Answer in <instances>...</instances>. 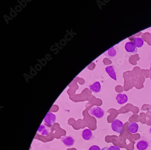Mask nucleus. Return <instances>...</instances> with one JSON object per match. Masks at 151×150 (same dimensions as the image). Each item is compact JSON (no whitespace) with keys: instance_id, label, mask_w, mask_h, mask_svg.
Masks as SVG:
<instances>
[{"instance_id":"1","label":"nucleus","mask_w":151,"mask_h":150,"mask_svg":"<svg viewBox=\"0 0 151 150\" xmlns=\"http://www.w3.org/2000/svg\"><path fill=\"white\" fill-rule=\"evenodd\" d=\"M90 115L97 118H102L105 114L104 111L99 106H94L91 108L89 111Z\"/></svg>"},{"instance_id":"2","label":"nucleus","mask_w":151,"mask_h":150,"mask_svg":"<svg viewBox=\"0 0 151 150\" xmlns=\"http://www.w3.org/2000/svg\"><path fill=\"white\" fill-rule=\"evenodd\" d=\"M124 124L119 119H115L111 123V127L113 130L118 133L121 134L123 131Z\"/></svg>"},{"instance_id":"3","label":"nucleus","mask_w":151,"mask_h":150,"mask_svg":"<svg viewBox=\"0 0 151 150\" xmlns=\"http://www.w3.org/2000/svg\"><path fill=\"white\" fill-rule=\"evenodd\" d=\"M119 48L116 46H114L108 50L104 53V54L109 59H112L115 57L117 55V53H119Z\"/></svg>"},{"instance_id":"4","label":"nucleus","mask_w":151,"mask_h":150,"mask_svg":"<svg viewBox=\"0 0 151 150\" xmlns=\"http://www.w3.org/2000/svg\"><path fill=\"white\" fill-rule=\"evenodd\" d=\"M125 49L126 52L131 55H134L137 52V47L132 41L127 42L125 44Z\"/></svg>"},{"instance_id":"5","label":"nucleus","mask_w":151,"mask_h":150,"mask_svg":"<svg viewBox=\"0 0 151 150\" xmlns=\"http://www.w3.org/2000/svg\"><path fill=\"white\" fill-rule=\"evenodd\" d=\"M56 121V116L51 112H48L45 115L44 122L45 124L49 125H52L55 123Z\"/></svg>"},{"instance_id":"6","label":"nucleus","mask_w":151,"mask_h":150,"mask_svg":"<svg viewBox=\"0 0 151 150\" xmlns=\"http://www.w3.org/2000/svg\"><path fill=\"white\" fill-rule=\"evenodd\" d=\"M149 146V143L145 140H140L137 144V148L139 150H146Z\"/></svg>"},{"instance_id":"7","label":"nucleus","mask_w":151,"mask_h":150,"mask_svg":"<svg viewBox=\"0 0 151 150\" xmlns=\"http://www.w3.org/2000/svg\"><path fill=\"white\" fill-rule=\"evenodd\" d=\"M105 71L110 77L112 78L115 81H117L116 74L115 68L113 66H109L106 67L105 68Z\"/></svg>"},{"instance_id":"8","label":"nucleus","mask_w":151,"mask_h":150,"mask_svg":"<svg viewBox=\"0 0 151 150\" xmlns=\"http://www.w3.org/2000/svg\"><path fill=\"white\" fill-rule=\"evenodd\" d=\"M61 141L65 145L68 147L72 146L75 142V140L71 136H63L61 138Z\"/></svg>"},{"instance_id":"9","label":"nucleus","mask_w":151,"mask_h":150,"mask_svg":"<svg viewBox=\"0 0 151 150\" xmlns=\"http://www.w3.org/2000/svg\"><path fill=\"white\" fill-rule=\"evenodd\" d=\"M116 100L117 103L120 105H123L126 103L128 101V97L126 94L119 93L117 95L116 97Z\"/></svg>"},{"instance_id":"10","label":"nucleus","mask_w":151,"mask_h":150,"mask_svg":"<svg viewBox=\"0 0 151 150\" xmlns=\"http://www.w3.org/2000/svg\"><path fill=\"white\" fill-rule=\"evenodd\" d=\"M139 126L136 122L129 123L128 129L129 132L132 134H135L139 130Z\"/></svg>"},{"instance_id":"11","label":"nucleus","mask_w":151,"mask_h":150,"mask_svg":"<svg viewBox=\"0 0 151 150\" xmlns=\"http://www.w3.org/2000/svg\"><path fill=\"white\" fill-rule=\"evenodd\" d=\"M89 89L95 93H98L101 90V84L99 82H96L93 84L92 85L89 86Z\"/></svg>"},{"instance_id":"12","label":"nucleus","mask_w":151,"mask_h":150,"mask_svg":"<svg viewBox=\"0 0 151 150\" xmlns=\"http://www.w3.org/2000/svg\"><path fill=\"white\" fill-rule=\"evenodd\" d=\"M37 131L38 133L42 135H47L50 132V130L47 126L44 125H41L40 126Z\"/></svg>"},{"instance_id":"13","label":"nucleus","mask_w":151,"mask_h":150,"mask_svg":"<svg viewBox=\"0 0 151 150\" xmlns=\"http://www.w3.org/2000/svg\"><path fill=\"white\" fill-rule=\"evenodd\" d=\"M82 137L83 139L86 141H88L91 139L92 136V132L89 129L84 130L82 132Z\"/></svg>"},{"instance_id":"14","label":"nucleus","mask_w":151,"mask_h":150,"mask_svg":"<svg viewBox=\"0 0 151 150\" xmlns=\"http://www.w3.org/2000/svg\"><path fill=\"white\" fill-rule=\"evenodd\" d=\"M133 43L137 47L140 48L143 45L144 41L140 37H136L133 39Z\"/></svg>"},{"instance_id":"15","label":"nucleus","mask_w":151,"mask_h":150,"mask_svg":"<svg viewBox=\"0 0 151 150\" xmlns=\"http://www.w3.org/2000/svg\"><path fill=\"white\" fill-rule=\"evenodd\" d=\"M108 150H121L119 146H112L108 148Z\"/></svg>"},{"instance_id":"16","label":"nucleus","mask_w":151,"mask_h":150,"mask_svg":"<svg viewBox=\"0 0 151 150\" xmlns=\"http://www.w3.org/2000/svg\"><path fill=\"white\" fill-rule=\"evenodd\" d=\"M89 150H101L99 147V146H96V145H93L91 146L90 148H89Z\"/></svg>"},{"instance_id":"17","label":"nucleus","mask_w":151,"mask_h":150,"mask_svg":"<svg viewBox=\"0 0 151 150\" xmlns=\"http://www.w3.org/2000/svg\"><path fill=\"white\" fill-rule=\"evenodd\" d=\"M108 147H104V148H102L101 150H108Z\"/></svg>"},{"instance_id":"18","label":"nucleus","mask_w":151,"mask_h":150,"mask_svg":"<svg viewBox=\"0 0 151 150\" xmlns=\"http://www.w3.org/2000/svg\"><path fill=\"white\" fill-rule=\"evenodd\" d=\"M149 132H150V134H151V127H150V130H149Z\"/></svg>"}]
</instances>
